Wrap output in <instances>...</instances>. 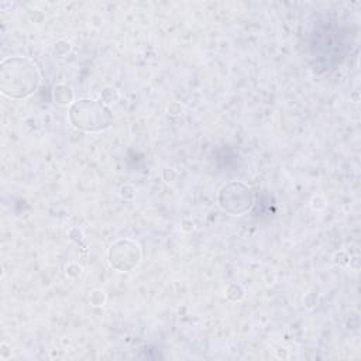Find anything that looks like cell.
<instances>
[{
	"label": "cell",
	"instance_id": "obj_1",
	"mask_svg": "<svg viewBox=\"0 0 361 361\" xmlns=\"http://www.w3.org/2000/svg\"><path fill=\"white\" fill-rule=\"evenodd\" d=\"M71 113H78V118L72 120L73 126L87 131L103 130L111 123L110 111L94 100H80L73 104Z\"/></svg>",
	"mask_w": 361,
	"mask_h": 361
}]
</instances>
